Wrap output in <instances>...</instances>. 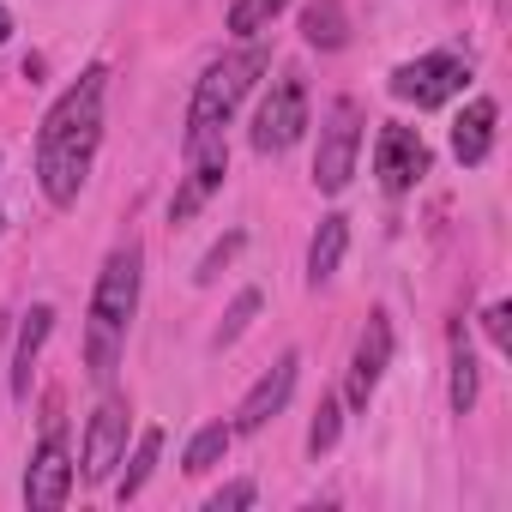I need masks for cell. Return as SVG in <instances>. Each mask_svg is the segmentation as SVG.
Masks as SVG:
<instances>
[{
  "mask_svg": "<svg viewBox=\"0 0 512 512\" xmlns=\"http://www.w3.org/2000/svg\"><path fill=\"white\" fill-rule=\"evenodd\" d=\"M470 85V61L452 55V49H434V55H416L392 73V97L398 103H416V109H440L452 103L458 91Z\"/></svg>",
  "mask_w": 512,
  "mask_h": 512,
  "instance_id": "5b68a950",
  "label": "cell"
},
{
  "mask_svg": "<svg viewBox=\"0 0 512 512\" xmlns=\"http://www.w3.org/2000/svg\"><path fill=\"white\" fill-rule=\"evenodd\" d=\"M97 139H103V121H91V127H79V133H61V139L37 145V175H43L49 205L67 211V205L79 199V187H85V175H91V157H97Z\"/></svg>",
  "mask_w": 512,
  "mask_h": 512,
  "instance_id": "3957f363",
  "label": "cell"
},
{
  "mask_svg": "<svg viewBox=\"0 0 512 512\" xmlns=\"http://www.w3.org/2000/svg\"><path fill=\"white\" fill-rule=\"evenodd\" d=\"M223 175H229V145H223V139L187 151V181H181L175 199H169V223H193V217L205 211V199L223 187Z\"/></svg>",
  "mask_w": 512,
  "mask_h": 512,
  "instance_id": "8fae6325",
  "label": "cell"
},
{
  "mask_svg": "<svg viewBox=\"0 0 512 512\" xmlns=\"http://www.w3.org/2000/svg\"><path fill=\"white\" fill-rule=\"evenodd\" d=\"M253 494H260L253 482H229V488H217V494L205 500V512H235V506H253Z\"/></svg>",
  "mask_w": 512,
  "mask_h": 512,
  "instance_id": "cb8c5ba5",
  "label": "cell"
},
{
  "mask_svg": "<svg viewBox=\"0 0 512 512\" xmlns=\"http://www.w3.org/2000/svg\"><path fill=\"white\" fill-rule=\"evenodd\" d=\"M374 175H380L386 193H410V187L428 175V145H422V133L386 121L380 139H374Z\"/></svg>",
  "mask_w": 512,
  "mask_h": 512,
  "instance_id": "9c48e42d",
  "label": "cell"
},
{
  "mask_svg": "<svg viewBox=\"0 0 512 512\" xmlns=\"http://www.w3.org/2000/svg\"><path fill=\"white\" fill-rule=\"evenodd\" d=\"M133 308H139V247H115L103 272H97V290H91V332H85V368L97 386L115 380V356H121V338L133 326Z\"/></svg>",
  "mask_w": 512,
  "mask_h": 512,
  "instance_id": "6da1fadb",
  "label": "cell"
},
{
  "mask_svg": "<svg viewBox=\"0 0 512 512\" xmlns=\"http://www.w3.org/2000/svg\"><path fill=\"white\" fill-rule=\"evenodd\" d=\"M356 157H362V109H356V97H338L332 115H326V133H320L314 187L320 193H344L350 175H356Z\"/></svg>",
  "mask_w": 512,
  "mask_h": 512,
  "instance_id": "8992f818",
  "label": "cell"
},
{
  "mask_svg": "<svg viewBox=\"0 0 512 512\" xmlns=\"http://www.w3.org/2000/svg\"><path fill=\"white\" fill-rule=\"evenodd\" d=\"M386 368H392V320H386V314H368V326H362V338H356V356H350V386H344L350 410H368V404H374Z\"/></svg>",
  "mask_w": 512,
  "mask_h": 512,
  "instance_id": "30bf717a",
  "label": "cell"
},
{
  "mask_svg": "<svg viewBox=\"0 0 512 512\" xmlns=\"http://www.w3.org/2000/svg\"><path fill=\"white\" fill-rule=\"evenodd\" d=\"M488 151H494V103L476 97V103L452 121V157H458L464 169H476V163H488Z\"/></svg>",
  "mask_w": 512,
  "mask_h": 512,
  "instance_id": "4fadbf2b",
  "label": "cell"
},
{
  "mask_svg": "<svg viewBox=\"0 0 512 512\" xmlns=\"http://www.w3.org/2000/svg\"><path fill=\"white\" fill-rule=\"evenodd\" d=\"M49 332H55V308H49V302H37V308L25 314V332H19V356H13V398H31V374H37V356H43Z\"/></svg>",
  "mask_w": 512,
  "mask_h": 512,
  "instance_id": "9a60e30c",
  "label": "cell"
},
{
  "mask_svg": "<svg viewBox=\"0 0 512 512\" xmlns=\"http://www.w3.org/2000/svg\"><path fill=\"white\" fill-rule=\"evenodd\" d=\"M0 229H7V211H0Z\"/></svg>",
  "mask_w": 512,
  "mask_h": 512,
  "instance_id": "4316f807",
  "label": "cell"
},
{
  "mask_svg": "<svg viewBox=\"0 0 512 512\" xmlns=\"http://www.w3.org/2000/svg\"><path fill=\"white\" fill-rule=\"evenodd\" d=\"M338 428H344V404H338V392H320L314 422H308V458H314V464L338 446Z\"/></svg>",
  "mask_w": 512,
  "mask_h": 512,
  "instance_id": "ffe728a7",
  "label": "cell"
},
{
  "mask_svg": "<svg viewBox=\"0 0 512 512\" xmlns=\"http://www.w3.org/2000/svg\"><path fill=\"white\" fill-rule=\"evenodd\" d=\"M302 133H308V85H302V73L290 67V73L266 91L260 115H253V151H260V157H278V151H290Z\"/></svg>",
  "mask_w": 512,
  "mask_h": 512,
  "instance_id": "277c9868",
  "label": "cell"
},
{
  "mask_svg": "<svg viewBox=\"0 0 512 512\" xmlns=\"http://www.w3.org/2000/svg\"><path fill=\"white\" fill-rule=\"evenodd\" d=\"M229 440H235V428H223V422H205V428L187 440V452H181V470H187V476H205V470H217V464L229 458Z\"/></svg>",
  "mask_w": 512,
  "mask_h": 512,
  "instance_id": "e0dca14e",
  "label": "cell"
},
{
  "mask_svg": "<svg viewBox=\"0 0 512 512\" xmlns=\"http://www.w3.org/2000/svg\"><path fill=\"white\" fill-rule=\"evenodd\" d=\"M241 241H247L241 229H235V235H223V241H217V247L205 253V260H199V272H193V284H217V272H223V266L235 260V253H241Z\"/></svg>",
  "mask_w": 512,
  "mask_h": 512,
  "instance_id": "603a6c76",
  "label": "cell"
},
{
  "mask_svg": "<svg viewBox=\"0 0 512 512\" xmlns=\"http://www.w3.org/2000/svg\"><path fill=\"white\" fill-rule=\"evenodd\" d=\"M260 302H266L260 290H241V296H235V308L223 314V326L211 332V350H229V344H235V338H241V332L253 326V314H260Z\"/></svg>",
  "mask_w": 512,
  "mask_h": 512,
  "instance_id": "7402d4cb",
  "label": "cell"
},
{
  "mask_svg": "<svg viewBox=\"0 0 512 512\" xmlns=\"http://www.w3.org/2000/svg\"><path fill=\"white\" fill-rule=\"evenodd\" d=\"M506 320H512V308H506V302H494V308L482 314V332H488V344H494V350H512V326H506Z\"/></svg>",
  "mask_w": 512,
  "mask_h": 512,
  "instance_id": "d4e9b609",
  "label": "cell"
},
{
  "mask_svg": "<svg viewBox=\"0 0 512 512\" xmlns=\"http://www.w3.org/2000/svg\"><path fill=\"white\" fill-rule=\"evenodd\" d=\"M127 452V404L121 398H103L85 422V446H79V476L85 482H109L115 464Z\"/></svg>",
  "mask_w": 512,
  "mask_h": 512,
  "instance_id": "ba28073f",
  "label": "cell"
},
{
  "mask_svg": "<svg viewBox=\"0 0 512 512\" xmlns=\"http://www.w3.org/2000/svg\"><path fill=\"white\" fill-rule=\"evenodd\" d=\"M73 494V452L61 446V416H49V434L43 446L31 452V470H25V506L31 512H61Z\"/></svg>",
  "mask_w": 512,
  "mask_h": 512,
  "instance_id": "52a82bcc",
  "label": "cell"
},
{
  "mask_svg": "<svg viewBox=\"0 0 512 512\" xmlns=\"http://www.w3.org/2000/svg\"><path fill=\"white\" fill-rule=\"evenodd\" d=\"M344 247H350V217H344V211L320 217V229H314V241H308V284H314V290L344 266Z\"/></svg>",
  "mask_w": 512,
  "mask_h": 512,
  "instance_id": "5bb4252c",
  "label": "cell"
},
{
  "mask_svg": "<svg viewBox=\"0 0 512 512\" xmlns=\"http://www.w3.org/2000/svg\"><path fill=\"white\" fill-rule=\"evenodd\" d=\"M7 37H13V13H7V7H0V43H7Z\"/></svg>",
  "mask_w": 512,
  "mask_h": 512,
  "instance_id": "484cf974",
  "label": "cell"
},
{
  "mask_svg": "<svg viewBox=\"0 0 512 512\" xmlns=\"http://www.w3.org/2000/svg\"><path fill=\"white\" fill-rule=\"evenodd\" d=\"M296 374H302V356H296V350H284V356L272 362V374H260V380H253V392L241 398V410H235V434H260V428L290 404Z\"/></svg>",
  "mask_w": 512,
  "mask_h": 512,
  "instance_id": "7c38bea8",
  "label": "cell"
},
{
  "mask_svg": "<svg viewBox=\"0 0 512 512\" xmlns=\"http://www.w3.org/2000/svg\"><path fill=\"white\" fill-rule=\"evenodd\" d=\"M260 73H266V49H235V55H223V61H211V67L199 73L193 103H187V151L223 139L235 103L247 97V85L260 79Z\"/></svg>",
  "mask_w": 512,
  "mask_h": 512,
  "instance_id": "7a4b0ae2",
  "label": "cell"
},
{
  "mask_svg": "<svg viewBox=\"0 0 512 512\" xmlns=\"http://www.w3.org/2000/svg\"><path fill=\"white\" fill-rule=\"evenodd\" d=\"M284 7H290V0H235V7H229V31L235 37H260Z\"/></svg>",
  "mask_w": 512,
  "mask_h": 512,
  "instance_id": "44dd1931",
  "label": "cell"
},
{
  "mask_svg": "<svg viewBox=\"0 0 512 512\" xmlns=\"http://www.w3.org/2000/svg\"><path fill=\"white\" fill-rule=\"evenodd\" d=\"M302 37L308 49H344L350 43V13H344V0H308L302 7Z\"/></svg>",
  "mask_w": 512,
  "mask_h": 512,
  "instance_id": "2e32d148",
  "label": "cell"
},
{
  "mask_svg": "<svg viewBox=\"0 0 512 512\" xmlns=\"http://www.w3.org/2000/svg\"><path fill=\"white\" fill-rule=\"evenodd\" d=\"M157 458H163V428H145V434H139V446H133V464H127V470H121V482H115V500H133V494L151 482Z\"/></svg>",
  "mask_w": 512,
  "mask_h": 512,
  "instance_id": "ac0fdd59",
  "label": "cell"
},
{
  "mask_svg": "<svg viewBox=\"0 0 512 512\" xmlns=\"http://www.w3.org/2000/svg\"><path fill=\"white\" fill-rule=\"evenodd\" d=\"M452 410H458V416H470V410H476V356H470L464 326L452 332Z\"/></svg>",
  "mask_w": 512,
  "mask_h": 512,
  "instance_id": "d6986e66",
  "label": "cell"
}]
</instances>
